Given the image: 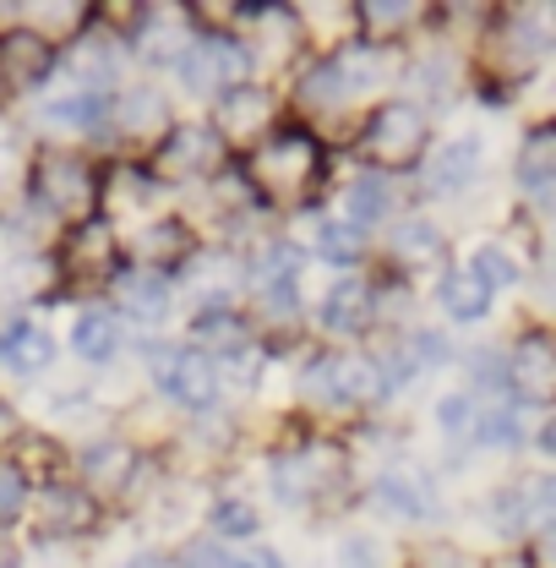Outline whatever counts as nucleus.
Returning a JSON list of instances; mask_svg holds the SVG:
<instances>
[{"label":"nucleus","instance_id":"f257e3e1","mask_svg":"<svg viewBox=\"0 0 556 568\" xmlns=\"http://www.w3.org/2000/svg\"><path fill=\"white\" fill-rule=\"evenodd\" d=\"M317 170H322V148H317L311 132H278L274 142H262L251 153V186L274 203L300 197L317 181Z\"/></svg>","mask_w":556,"mask_h":568},{"label":"nucleus","instance_id":"f03ea898","mask_svg":"<svg viewBox=\"0 0 556 568\" xmlns=\"http://www.w3.org/2000/svg\"><path fill=\"white\" fill-rule=\"evenodd\" d=\"M153 383H158L169 399H181V405H192V410H208L213 394H218V361H213L208 351H197V345L153 351Z\"/></svg>","mask_w":556,"mask_h":568},{"label":"nucleus","instance_id":"7ed1b4c3","mask_svg":"<svg viewBox=\"0 0 556 568\" xmlns=\"http://www.w3.org/2000/svg\"><path fill=\"white\" fill-rule=\"evenodd\" d=\"M365 148H371L382 164H410L420 148H425V110H420V104H404V99L382 104V110L371 115Z\"/></svg>","mask_w":556,"mask_h":568},{"label":"nucleus","instance_id":"20e7f679","mask_svg":"<svg viewBox=\"0 0 556 568\" xmlns=\"http://www.w3.org/2000/svg\"><path fill=\"white\" fill-rule=\"evenodd\" d=\"M33 197H44L50 213H82L93 203V170L76 153H50L33 164Z\"/></svg>","mask_w":556,"mask_h":568},{"label":"nucleus","instance_id":"39448f33","mask_svg":"<svg viewBox=\"0 0 556 568\" xmlns=\"http://www.w3.org/2000/svg\"><path fill=\"white\" fill-rule=\"evenodd\" d=\"M507 388H518V399L540 405V399H556V334L535 328L513 345V361H507Z\"/></svg>","mask_w":556,"mask_h":568},{"label":"nucleus","instance_id":"423d86ee","mask_svg":"<svg viewBox=\"0 0 556 568\" xmlns=\"http://www.w3.org/2000/svg\"><path fill=\"white\" fill-rule=\"evenodd\" d=\"M333 481H339V454H328V448H317V454H295V459H278V470H274V487L289 508H300L306 497H317L322 487H333Z\"/></svg>","mask_w":556,"mask_h":568},{"label":"nucleus","instance_id":"0eeeda50","mask_svg":"<svg viewBox=\"0 0 556 568\" xmlns=\"http://www.w3.org/2000/svg\"><path fill=\"white\" fill-rule=\"evenodd\" d=\"M213 164H218V138H213L208 126H175L164 148H158V170L169 175V181H186V175H208Z\"/></svg>","mask_w":556,"mask_h":568},{"label":"nucleus","instance_id":"6e6552de","mask_svg":"<svg viewBox=\"0 0 556 568\" xmlns=\"http://www.w3.org/2000/svg\"><path fill=\"white\" fill-rule=\"evenodd\" d=\"M66 274L76 280H110V274H121V246H115V235H110V224H82L76 235L66 241Z\"/></svg>","mask_w":556,"mask_h":568},{"label":"nucleus","instance_id":"1a4fd4ad","mask_svg":"<svg viewBox=\"0 0 556 568\" xmlns=\"http://www.w3.org/2000/svg\"><path fill=\"white\" fill-rule=\"evenodd\" d=\"M475 170H481V142L475 138H453L447 148H436L431 159H425V192H436V197H453V192H464L470 181H475Z\"/></svg>","mask_w":556,"mask_h":568},{"label":"nucleus","instance_id":"9d476101","mask_svg":"<svg viewBox=\"0 0 556 568\" xmlns=\"http://www.w3.org/2000/svg\"><path fill=\"white\" fill-rule=\"evenodd\" d=\"M93 497L82 487H44L39 493V536H82L93 525Z\"/></svg>","mask_w":556,"mask_h":568},{"label":"nucleus","instance_id":"9b49d317","mask_svg":"<svg viewBox=\"0 0 556 568\" xmlns=\"http://www.w3.org/2000/svg\"><path fill=\"white\" fill-rule=\"evenodd\" d=\"M371 312H377L371 284L339 280L328 290V301H322V328H328V334H365V328H371Z\"/></svg>","mask_w":556,"mask_h":568},{"label":"nucleus","instance_id":"f8f14e48","mask_svg":"<svg viewBox=\"0 0 556 568\" xmlns=\"http://www.w3.org/2000/svg\"><path fill=\"white\" fill-rule=\"evenodd\" d=\"M115 290H121V301H126V312L142 317V323H158L164 312H169V274H158V268H126V274H115Z\"/></svg>","mask_w":556,"mask_h":568},{"label":"nucleus","instance_id":"ddd939ff","mask_svg":"<svg viewBox=\"0 0 556 568\" xmlns=\"http://www.w3.org/2000/svg\"><path fill=\"white\" fill-rule=\"evenodd\" d=\"M262 121H268V93L262 88H251V82L224 88V99H218V132L224 138H257Z\"/></svg>","mask_w":556,"mask_h":568},{"label":"nucleus","instance_id":"4468645a","mask_svg":"<svg viewBox=\"0 0 556 568\" xmlns=\"http://www.w3.org/2000/svg\"><path fill=\"white\" fill-rule=\"evenodd\" d=\"M110 115V99L99 88H76L44 104V126H61V132H99Z\"/></svg>","mask_w":556,"mask_h":568},{"label":"nucleus","instance_id":"2eb2a0df","mask_svg":"<svg viewBox=\"0 0 556 568\" xmlns=\"http://www.w3.org/2000/svg\"><path fill=\"white\" fill-rule=\"evenodd\" d=\"M436 301L447 306V317H459V323H481L491 312V290L470 268H453V274H442L436 284Z\"/></svg>","mask_w":556,"mask_h":568},{"label":"nucleus","instance_id":"dca6fc26","mask_svg":"<svg viewBox=\"0 0 556 568\" xmlns=\"http://www.w3.org/2000/svg\"><path fill=\"white\" fill-rule=\"evenodd\" d=\"M55 355L50 345V334L44 328H33V323H11L6 334H0V361L17 372V377H28V372H39L44 361Z\"/></svg>","mask_w":556,"mask_h":568},{"label":"nucleus","instance_id":"f3484780","mask_svg":"<svg viewBox=\"0 0 556 568\" xmlns=\"http://www.w3.org/2000/svg\"><path fill=\"white\" fill-rule=\"evenodd\" d=\"M121 345V328H115V312H104V306H87L76 323H71V351L82 355V361H110Z\"/></svg>","mask_w":556,"mask_h":568},{"label":"nucleus","instance_id":"a211bd4d","mask_svg":"<svg viewBox=\"0 0 556 568\" xmlns=\"http://www.w3.org/2000/svg\"><path fill=\"white\" fill-rule=\"evenodd\" d=\"M518 181L529 192H556V126H540L524 138V153H518Z\"/></svg>","mask_w":556,"mask_h":568},{"label":"nucleus","instance_id":"6ab92c4d","mask_svg":"<svg viewBox=\"0 0 556 568\" xmlns=\"http://www.w3.org/2000/svg\"><path fill=\"white\" fill-rule=\"evenodd\" d=\"M289 284H300V246L268 241V246L251 257V290L262 295V290H289Z\"/></svg>","mask_w":556,"mask_h":568},{"label":"nucleus","instance_id":"aec40b11","mask_svg":"<svg viewBox=\"0 0 556 568\" xmlns=\"http://www.w3.org/2000/svg\"><path fill=\"white\" fill-rule=\"evenodd\" d=\"M377 508H388V514H399V519H425V514H431V493H425L420 476L388 470V476L377 481Z\"/></svg>","mask_w":556,"mask_h":568},{"label":"nucleus","instance_id":"412c9836","mask_svg":"<svg viewBox=\"0 0 556 568\" xmlns=\"http://www.w3.org/2000/svg\"><path fill=\"white\" fill-rule=\"evenodd\" d=\"M333 77H339V88L344 93H360V88H377L382 77H388V55L377 50V44H349L339 61H328Z\"/></svg>","mask_w":556,"mask_h":568},{"label":"nucleus","instance_id":"4be33fe9","mask_svg":"<svg viewBox=\"0 0 556 568\" xmlns=\"http://www.w3.org/2000/svg\"><path fill=\"white\" fill-rule=\"evenodd\" d=\"M344 203H349V224L354 230L360 224H377V219H388V209H393V186H388V175H354Z\"/></svg>","mask_w":556,"mask_h":568},{"label":"nucleus","instance_id":"5701e85b","mask_svg":"<svg viewBox=\"0 0 556 568\" xmlns=\"http://www.w3.org/2000/svg\"><path fill=\"white\" fill-rule=\"evenodd\" d=\"M0 71H11V77H44L50 71V44L39 33H6L0 39Z\"/></svg>","mask_w":556,"mask_h":568},{"label":"nucleus","instance_id":"b1692460","mask_svg":"<svg viewBox=\"0 0 556 568\" xmlns=\"http://www.w3.org/2000/svg\"><path fill=\"white\" fill-rule=\"evenodd\" d=\"M197 339H203V345H213V351H224V355H246V351H251V328H246L235 312H224V306L197 317Z\"/></svg>","mask_w":556,"mask_h":568},{"label":"nucleus","instance_id":"393cba45","mask_svg":"<svg viewBox=\"0 0 556 568\" xmlns=\"http://www.w3.org/2000/svg\"><path fill=\"white\" fill-rule=\"evenodd\" d=\"M436 252H442V230H436V224L404 219V224L393 230V257H399V263H431Z\"/></svg>","mask_w":556,"mask_h":568},{"label":"nucleus","instance_id":"a878e982","mask_svg":"<svg viewBox=\"0 0 556 568\" xmlns=\"http://www.w3.org/2000/svg\"><path fill=\"white\" fill-rule=\"evenodd\" d=\"M82 476H87V481H104V487H126L132 454H126L121 443H99V448L82 454Z\"/></svg>","mask_w":556,"mask_h":568},{"label":"nucleus","instance_id":"bb28decb","mask_svg":"<svg viewBox=\"0 0 556 568\" xmlns=\"http://www.w3.org/2000/svg\"><path fill=\"white\" fill-rule=\"evenodd\" d=\"M121 126H126V138L158 132V126H164V99H158L153 88H132V93L121 99Z\"/></svg>","mask_w":556,"mask_h":568},{"label":"nucleus","instance_id":"cd10ccee","mask_svg":"<svg viewBox=\"0 0 556 568\" xmlns=\"http://www.w3.org/2000/svg\"><path fill=\"white\" fill-rule=\"evenodd\" d=\"M317 252H322L328 263H354V257L365 252V241H360V230H354V224H339V219H328V224L317 230Z\"/></svg>","mask_w":556,"mask_h":568},{"label":"nucleus","instance_id":"c85d7f7f","mask_svg":"<svg viewBox=\"0 0 556 568\" xmlns=\"http://www.w3.org/2000/svg\"><path fill=\"white\" fill-rule=\"evenodd\" d=\"M470 274L486 284V290H507V284H518V263H513L502 246H481L475 263H470Z\"/></svg>","mask_w":556,"mask_h":568},{"label":"nucleus","instance_id":"c756f323","mask_svg":"<svg viewBox=\"0 0 556 568\" xmlns=\"http://www.w3.org/2000/svg\"><path fill=\"white\" fill-rule=\"evenodd\" d=\"M115 44L104 39V33H87V44L76 50V77H87V82H104L110 71H115Z\"/></svg>","mask_w":556,"mask_h":568},{"label":"nucleus","instance_id":"7c9ffc66","mask_svg":"<svg viewBox=\"0 0 556 568\" xmlns=\"http://www.w3.org/2000/svg\"><path fill=\"white\" fill-rule=\"evenodd\" d=\"M213 525H218L224 536H251V530H257V514H251L240 497H224V503H213Z\"/></svg>","mask_w":556,"mask_h":568},{"label":"nucleus","instance_id":"2f4dec72","mask_svg":"<svg viewBox=\"0 0 556 568\" xmlns=\"http://www.w3.org/2000/svg\"><path fill=\"white\" fill-rule=\"evenodd\" d=\"M22 503H28V481H22V470H17L11 459H0V525H6V519H17V514H22Z\"/></svg>","mask_w":556,"mask_h":568},{"label":"nucleus","instance_id":"473e14b6","mask_svg":"<svg viewBox=\"0 0 556 568\" xmlns=\"http://www.w3.org/2000/svg\"><path fill=\"white\" fill-rule=\"evenodd\" d=\"M475 437H481V443H496V448H513V443H518V416H513V410H486V416L475 422Z\"/></svg>","mask_w":556,"mask_h":568},{"label":"nucleus","instance_id":"72a5a7b5","mask_svg":"<svg viewBox=\"0 0 556 568\" xmlns=\"http://www.w3.org/2000/svg\"><path fill=\"white\" fill-rule=\"evenodd\" d=\"M491 503H496V508H491V519H496V530H507V536H513V530H524V525H529V514H535V508L524 503V493H496Z\"/></svg>","mask_w":556,"mask_h":568},{"label":"nucleus","instance_id":"f704fd0d","mask_svg":"<svg viewBox=\"0 0 556 568\" xmlns=\"http://www.w3.org/2000/svg\"><path fill=\"white\" fill-rule=\"evenodd\" d=\"M186 246H192L186 224H153V230H147V246H142V252H147V257H164V252H169V257H181Z\"/></svg>","mask_w":556,"mask_h":568},{"label":"nucleus","instance_id":"c9c22d12","mask_svg":"<svg viewBox=\"0 0 556 568\" xmlns=\"http://www.w3.org/2000/svg\"><path fill=\"white\" fill-rule=\"evenodd\" d=\"M436 426H442L447 437H464V432L475 426V416H470V394H447V399L436 405Z\"/></svg>","mask_w":556,"mask_h":568},{"label":"nucleus","instance_id":"e433bc0d","mask_svg":"<svg viewBox=\"0 0 556 568\" xmlns=\"http://www.w3.org/2000/svg\"><path fill=\"white\" fill-rule=\"evenodd\" d=\"M339 568H382V547L371 536H349L339 547Z\"/></svg>","mask_w":556,"mask_h":568},{"label":"nucleus","instance_id":"4c0bfd02","mask_svg":"<svg viewBox=\"0 0 556 568\" xmlns=\"http://www.w3.org/2000/svg\"><path fill=\"white\" fill-rule=\"evenodd\" d=\"M470 366H475V383H481V388H507V361L496 351H481Z\"/></svg>","mask_w":556,"mask_h":568},{"label":"nucleus","instance_id":"58836bf2","mask_svg":"<svg viewBox=\"0 0 556 568\" xmlns=\"http://www.w3.org/2000/svg\"><path fill=\"white\" fill-rule=\"evenodd\" d=\"M360 17H371L377 28H382V22H388V28H399V22H404V17H415V11L393 0V6H360Z\"/></svg>","mask_w":556,"mask_h":568},{"label":"nucleus","instance_id":"ea45409f","mask_svg":"<svg viewBox=\"0 0 556 568\" xmlns=\"http://www.w3.org/2000/svg\"><path fill=\"white\" fill-rule=\"evenodd\" d=\"M229 568H284V564H278V552H268V547H251L246 558H229Z\"/></svg>","mask_w":556,"mask_h":568},{"label":"nucleus","instance_id":"a19ab883","mask_svg":"<svg viewBox=\"0 0 556 568\" xmlns=\"http://www.w3.org/2000/svg\"><path fill=\"white\" fill-rule=\"evenodd\" d=\"M121 568H169V558L164 552H137V558H126Z\"/></svg>","mask_w":556,"mask_h":568},{"label":"nucleus","instance_id":"79ce46f5","mask_svg":"<svg viewBox=\"0 0 556 568\" xmlns=\"http://www.w3.org/2000/svg\"><path fill=\"white\" fill-rule=\"evenodd\" d=\"M11 153H17V148H11V138H6V132H0V186H6V181H11V164H17V159H11Z\"/></svg>","mask_w":556,"mask_h":568},{"label":"nucleus","instance_id":"37998d69","mask_svg":"<svg viewBox=\"0 0 556 568\" xmlns=\"http://www.w3.org/2000/svg\"><path fill=\"white\" fill-rule=\"evenodd\" d=\"M491 568H535V558H529V552H502Z\"/></svg>","mask_w":556,"mask_h":568},{"label":"nucleus","instance_id":"c03bdc74","mask_svg":"<svg viewBox=\"0 0 556 568\" xmlns=\"http://www.w3.org/2000/svg\"><path fill=\"white\" fill-rule=\"evenodd\" d=\"M540 448H546V454H552V459H556V416H552V422H546V426H540Z\"/></svg>","mask_w":556,"mask_h":568},{"label":"nucleus","instance_id":"a18cd8bd","mask_svg":"<svg viewBox=\"0 0 556 568\" xmlns=\"http://www.w3.org/2000/svg\"><path fill=\"white\" fill-rule=\"evenodd\" d=\"M0 568H22V558H17V547H6V541H0Z\"/></svg>","mask_w":556,"mask_h":568}]
</instances>
